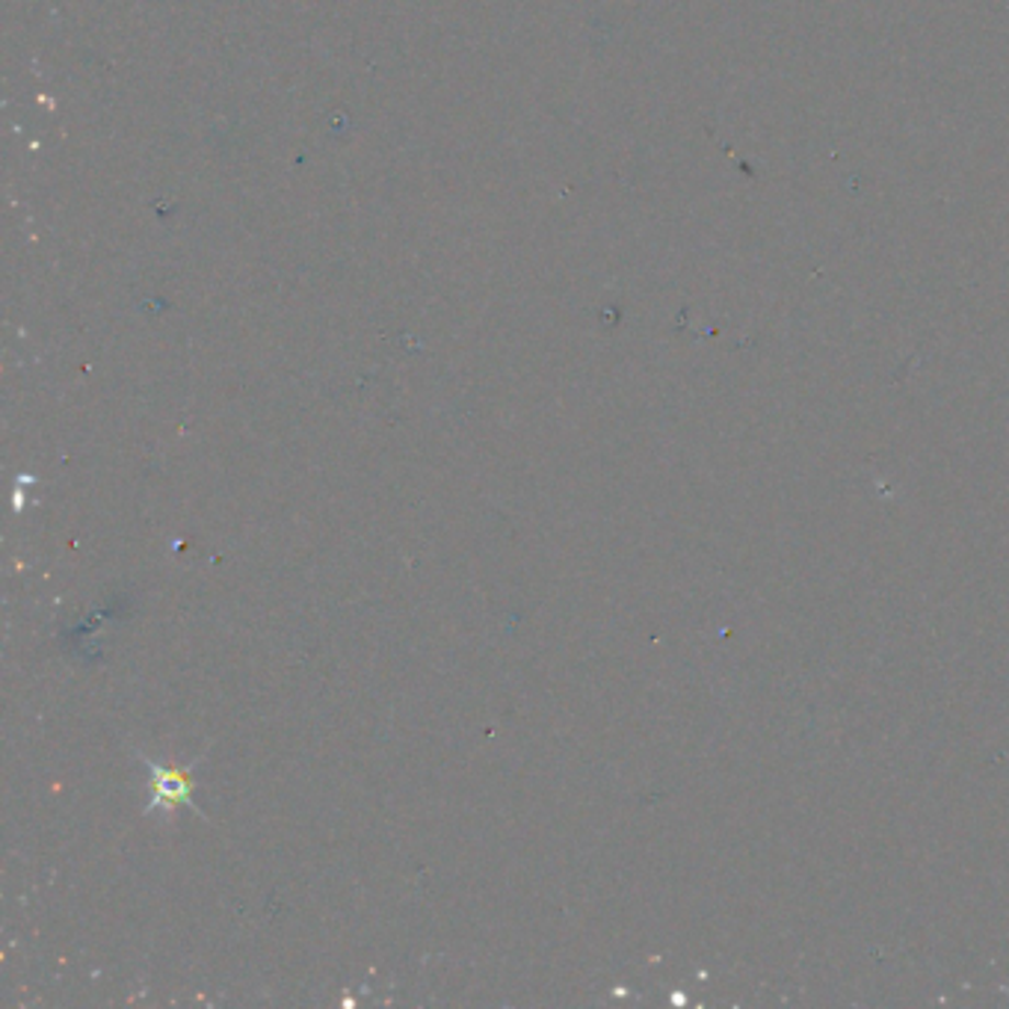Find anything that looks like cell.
Masks as SVG:
<instances>
[{"label":"cell","mask_w":1009,"mask_h":1009,"mask_svg":"<svg viewBox=\"0 0 1009 1009\" xmlns=\"http://www.w3.org/2000/svg\"><path fill=\"white\" fill-rule=\"evenodd\" d=\"M151 767V803L146 805V812H155V808H172V805L190 803V782H186L184 775L175 773V770H167V767H157L151 761H146Z\"/></svg>","instance_id":"cell-1"}]
</instances>
